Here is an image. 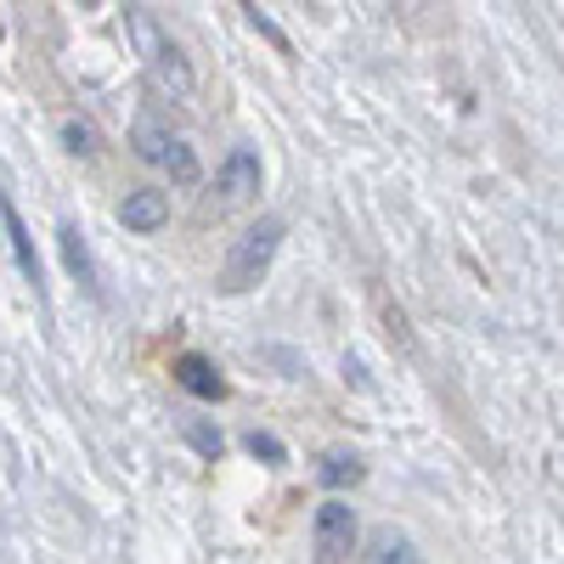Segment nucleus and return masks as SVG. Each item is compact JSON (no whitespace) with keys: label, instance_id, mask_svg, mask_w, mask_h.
<instances>
[{"label":"nucleus","instance_id":"obj_1","mask_svg":"<svg viewBox=\"0 0 564 564\" xmlns=\"http://www.w3.org/2000/svg\"><path fill=\"white\" fill-rule=\"evenodd\" d=\"M130 34H135V52H141V63H148V85L159 90V97H170V102L193 97V63H186V52L141 7L130 12Z\"/></svg>","mask_w":564,"mask_h":564},{"label":"nucleus","instance_id":"obj_6","mask_svg":"<svg viewBox=\"0 0 564 564\" xmlns=\"http://www.w3.org/2000/svg\"><path fill=\"white\" fill-rule=\"evenodd\" d=\"M119 226L135 231V238H153V231L170 226V193L164 186H135V193L119 198Z\"/></svg>","mask_w":564,"mask_h":564},{"label":"nucleus","instance_id":"obj_10","mask_svg":"<svg viewBox=\"0 0 564 564\" xmlns=\"http://www.w3.org/2000/svg\"><path fill=\"white\" fill-rule=\"evenodd\" d=\"M316 475H322V486H327V491H345V486H356V480H361V457H356V452H327Z\"/></svg>","mask_w":564,"mask_h":564},{"label":"nucleus","instance_id":"obj_9","mask_svg":"<svg viewBox=\"0 0 564 564\" xmlns=\"http://www.w3.org/2000/svg\"><path fill=\"white\" fill-rule=\"evenodd\" d=\"M0 220H7V243H12L18 271L40 289V254H34V238H29V226H23V215H18V204H12V198H0Z\"/></svg>","mask_w":564,"mask_h":564},{"label":"nucleus","instance_id":"obj_13","mask_svg":"<svg viewBox=\"0 0 564 564\" xmlns=\"http://www.w3.org/2000/svg\"><path fill=\"white\" fill-rule=\"evenodd\" d=\"M186 441H193V452H198V457H209V463L226 452L220 430H209V423H198V417H186Z\"/></svg>","mask_w":564,"mask_h":564},{"label":"nucleus","instance_id":"obj_4","mask_svg":"<svg viewBox=\"0 0 564 564\" xmlns=\"http://www.w3.org/2000/svg\"><path fill=\"white\" fill-rule=\"evenodd\" d=\"M260 181H265V164L254 148H231L226 164L215 170V186H209V209H238L260 193Z\"/></svg>","mask_w":564,"mask_h":564},{"label":"nucleus","instance_id":"obj_8","mask_svg":"<svg viewBox=\"0 0 564 564\" xmlns=\"http://www.w3.org/2000/svg\"><path fill=\"white\" fill-rule=\"evenodd\" d=\"M57 249H63V265H68V276L79 282V289H85V294H102V282H97V260H90L85 231H79L74 220H63V226H57Z\"/></svg>","mask_w":564,"mask_h":564},{"label":"nucleus","instance_id":"obj_11","mask_svg":"<svg viewBox=\"0 0 564 564\" xmlns=\"http://www.w3.org/2000/svg\"><path fill=\"white\" fill-rule=\"evenodd\" d=\"M243 452H249L254 463H265V468L289 463V446H282L276 435H265V430H249V435H243Z\"/></svg>","mask_w":564,"mask_h":564},{"label":"nucleus","instance_id":"obj_15","mask_svg":"<svg viewBox=\"0 0 564 564\" xmlns=\"http://www.w3.org/2000/svg\"><path fill=\"white\" fill-rule=\"evenodd\" d=\"M372 547H379V553H372V558H412L406 536H390V531H379V536H372Z\"/></svg>","mask_w":564,"mask_h":564},{"label":"nucleus","instance_id":"obj_3","mask_svg":"<svg viewBox=\"0 0 564 564\" xmlns=\"http://www.w3.org/2000/svg\"><path fill=\"white\" fill-rule=\"evenodd\" d=\"M130 148H135V159H141V164L164 170V175H170V181H181V186H193V181H198V153L186 148V135H175L164 119H135Z\"/></svg>","mask_w":564,"mask_h":564},{"label":"nucleus","instance_id":"obj_16","mask_svg":"<svg viewBox=\"0 0 564 564\" xmlns=\"http://www.w3.org/2000/svg\"><path fill=\"white\" fill-rule=\"evenodd\" d=\"M0 40H7V18H0Z\"/></svg>","mask_w":564,"mask_h":564},{"label":"nucleus","instance_id":"obj_17","mask_svg":"<svg viewBox=\"0 0 564 564\" xmlns=\"http://www.w3.org/2000/svg\"><path fill=\"white\" fill-rule=\"evenodd\" d=\"M85 7H102V0H85Z\"/></svg>","mask_w":564,"mask_h":564},{"label":"nucleus","instance_id":"obj_2","mask_svg":"<svg viewBox=\"0 0 564 564\" xmlns=\"http://www.w3.org/2000/svg\"><path fill=\"white\" fill-rule=\"evenodd\" d=\"M282 226L276 215H260L254 226H243V238L226 249V265H220V289L226 294H249L254 282L271 271V260H276V249H282Z\"/></svg>","mask_w":564,"mask_h":564},{"label":"nucleus","instance_id":"obj_14","mask_svg":"<svg viewBox=\"0 0 564 564\" xmlns=\"http://www.w3.org/2000/svg\"><path fill=\"white\" fill-rule=\"evenodd\" d=\"M243 12H249V23H254V29H260V34H265V40L276 45V52H289V34H282V29H276V23H271V18H265L260 7H254V0H243Z\"/></svg>","mask_w":564,"mask_h":564},{"label":"nucleus","instance_id":"obj_5","mask_svg":"<svg viewBox=\"0 0 564 564\" xmlns=\"http://www.w3.org/2000/svg\"><path fill=\"white\" fill-rule=\"evenodd\" d=\"M356 536H361V525H356V508L345 497H327L311 513V547H316V558H350Z\"/></svg>","mask_w":564,"mask_h":564},{"label":"nucleus","instance_id":"obj_7","mask_svg":"<svg viewBox=\"0 0 564 564\" xmlns=\"http://www.w3.org/2000/svg\"><path fill=\"white\" fill-rule=\"evenodd\" d=\"M170 372H175V384H181L186 395H198V401H226V379H220V367H215L209 356L181 350Z\"/></svg>","mask_w":564,"mask_h":564},{"label":"nucleus","instance_id":"obj_12","mask_svg":"<svg viewBox=\"0 0 564 564\" xmlns=\"http://www.w3.org/2000/svg\"><path fill=\"white\" fill-rule=\"evenodd\" d=\"M63 148L74 159H90L97 153V124H85V119H63Z\"/></svg>","mask_w":564,"mask_h":564}]
</instances>
